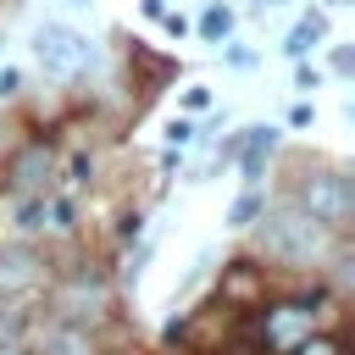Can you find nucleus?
I'll return each mask as SVG.
<instances>
[{
  "label": "nucleus",
  "instance_id": "obj_1",
  "mask_svg": "<svg viewBox=\"0 0 355 355\" xmlns=\"http://www.w3.org/2000/svg\"><path fill=\"white\" fill-rule=\"evenodd\" d=\"M327 233H333V227H322V222L294 200V205H272V211H266V222H261V250L277 255V261H316V255L327 250Z\"/></svg>",
  "mask_w": 355,
  "mask_h": 355
},
{
  "label": "nucleus",
  "instance_id": "obj_2",
  "mask_svg": "<svg viewBox=\"0 0 355 355\" xmlns=\"http://www.w3.org/2000/svg\"><path fill=\"white\" fill-rule=\"evenodd\" d=\"M33 55H39L44 78H55V83H72V78H83L94 67V44L67 22H44L33 33Z\"/></svg>",
  "mask_w": 355,
  "mask_h": 355
},
{
  "label": "nucleus",
  "instance_id": "obj_3",
  "mask_svg": "<svg viewBox=\"0 0 355 355\" xmlns=\"http://www.w3.org/2000/svg\"><path fill=\"white\" fill-rule=\"evenodd\" d=\"M300 205H305L322 227H344L349 211H355V189H349V178H338V172H316V178L300 183Z\"/></svg>",
  "mask_w": 355,
  "mask_h": 355
},
{
  "label": "nucleus",
  "instance_id": "obj_4",
  "mask_svg": "<svg viewBox=\"0 0 355 355\" xmlns=\"http://www.w3.org/2000/svg\"><path fill=\"white\" fill-rule=\"evenodd\" d=\"M39 172H50V150L44 144H28L22 161H17V189H39Z\"/></svg>",
  "mask_w": 355,
  "mask_h": 355
},
{
  "label": "nucleus",
  "instance_id": "obj_5",
  "mask_svg": "<svg viewBox=\"0 0 355 355\" xmlns=\"http://www.w3.org/2000/svg\"><path fill=\"white\" fill-rule=\"evenodd\" d=\"M272 150V128H250V144H244V178L255 183L261 178V155Z\"/></svg>",
  "mask_w": 355,
  "mask_h": 355
},
{
  "label": "nucleus",
  "instance_id": "obj_6",
  "mask_svg": "<svg viewBox=\"0 0 355 355\" xmlns=\"http://www.w3.org/2000/svg\"><path fill=\"white\" fill-rule=\"evenodd\" d=\"M316 39H322V17H305V22H300V28L288 33V44H283V50H288V55L300 61V55H305V50H311Z\"/></svg>",
  "mask_w": 355,
  "mask_h": 355
},
{
  "label": "nucleus",
  "instance_id": "obj_7",
  "mask_svg": "<svg viewBox=\"0 0 355 355\" xmlns=\"http://www.w3.org/2000/svg\"><path fill=\"white\" fill-rule=\"evenodd\" d=\"M227 28H233V11H222V6H211V11L200 17V33H205V39H227Z\"/></svg>",
  "mask_w": 355,
  "mask_h": 355
},
{
  "label": "nucleus",
  "instance_id": "obj_8",
  "mask_svg": "<svg viewBox=\"0 0 355 355\" xmlns=\"http://www.w3.org/2000/svg\"><path fill=\"white\" fill-rule=\"evenodd\" d=\"M255 211H261V194L250 189V194H239V200H233V216H227V222H233V227H244V222H250Z\"/></svg>",
  "mask_w": 355,
  "mask_h": 355
},
{
  "label": "nucleus",
  "instance_id": "obj_9",
  "mask_svg": "<svg viewBox=\"0 0 355 355\" xmlns=\"http://www.w3.org/2000/svg\"><path fill=\"white\" fill-rule=\"evenodd\" d=\"M50 355H83V333H72V327L55 333V338H50Z\"/></svg>",
  "mask_w": 355,
  "mask_h": 355
},
{
  "label": "nucleus",
  "instance_id": "obj_10",
  "mask_svg": "<svg viewBox=\"0 0 355 355\" xmlns=\"http://www.w3.org/2000/svg\"><path fill=\"white\" fill-rule=\"evenodd\" d=\"M294 355H338V338H305Z\"/></svg>",
  "mask_w": 355,
  "mask_h": 355
},
{
  "label": "nucleus",
  "instance_id": "obj_11",
  "mask_svg": "<svg viewBox=\"0 0 355 355\" xmlns=\"http://www.w3.org/2000/svg\"><path fill=\"white\" fill-rule=\"evenodd\" d=\"M189 139H194V122H172V128H166V144H172V150H183Z\"/></svg>",
  "mask_w": 355,
  "mask_h": 355
},
{
  "label": "nucleus",
  "instance_id": "obj_12",
  "mask_svg": "<svg viewBox=\"0 0 355 355\" xmlns=\"http://www.w3.org/2000/svg\"><path fill=\"white\" fill-rule=\"evenodd\" d=\"M44 216H50L44 200H28V205H22V227H44Z\"/></svg>",
  "mask_w": 355,
  "mask_h": 355
},
{
  "label": "nucleus",
  "instance_id": "obj_13",
  "mask_svg": "<svg viewBox=\"0 0 355 355\" xmlns=\"http://www.w3.org/2000/svg\"><path fill=\"white\" fill-rule=\"evenodd\" d=\"M17 83H22V78H17V72H11V67H6V72H0V94H6V100H11V94H17Z\"/></svg>",
  "mask_w": 355,
  "mask_h": 355
},
{
  "label": "nucleus",
  "instance_id": "obj_14",
  "mask_svg": "<svg viewBox=\"0 0 355 355\" xmlns=\"http://www.w3.org/2000/svg\"><path fill=\"white\" fill-rule=\"evenodd\" d=\"M0 355H22V349H0Z\"/></svg>",
  "mask_w": 355,
  "mask_h": 355
}]
</instances>
